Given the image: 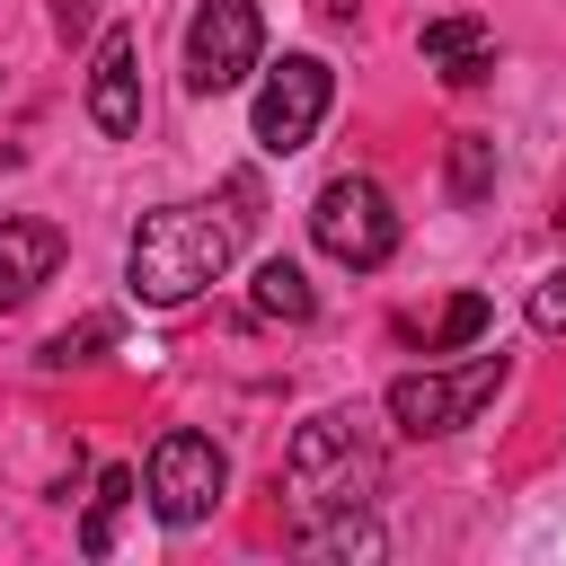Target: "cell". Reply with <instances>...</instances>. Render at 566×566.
<instances>
[{"label": "cell", "mask_w": 566, "mask_h": 566, "mask_svg": "<svg viewBox=\"0 0 566 566\" xmlns=\"http://www.w3.org/2000/svg\"><path fill=\"white\" fill-rule=\"evenodd\" d=\"M256 53H265L256 0H195V18H186V88H195V97L239 88V80L256 71Z\"/></svg>", "instance_id": "7"}, {"label": "cell", "mask_w": 566, "mask_h": 566, "mask_svg": "<svg viewBox=\"0 0 566 566\" xmlns=\"http://www.w3.org/2000/svg\"><path fill=\"white\" fill-rule=\"evenodd\" d=\"M106 345H115V310H97V318L62 327V336L44 345V371H71V363H88V354H106Z\"/></svg>", "instance_id": "15"}, {"label": "cell", "mask_w": 566, "mask_h": 566, "mask_svg": "<svg viewBox=\"0 0 566 566\" xmlns=\"http://www.w3.org/2000/svg\"><path fill=\"white\" fill-rule=\"evenodd\" d=\"M310 239H318L336 265L380 274V265L398 256V212H389V195H380L371 177H327L318 203H310Z\"/></svg>", "instance_id": "6"}, {"label": "cell", "mask_w": 566, "mask_h": 566, "mask_svg": "<svg viewBox=\"0 0 566 566\" xmlns=\"http://www.w3.org/2000/svg\"><path fill=\"white\" fill-rule=\"evenodd\" d=\"M88 124L106 142H133L142 133V35L133 27H106L97 53H88Z\"/></svg>", "instance_id": "8"}, {"label": "cell", "mask_w": 566, "mask_h": 566, "mask_svg": "<svg viewBox=\"0 0 566 566\" xmlns=\"http://www.w3.org/2000/svg\"><path fill=\"white\" fill-rule=\"evenodd\" d=\"M62 265V230L53 221H27V212H0V310H27Z\"/></svg>", "instance_id": "9"}, {"label": "cell", "mask_w": 566, "mask_h": 566, "mask_svg": "<svg viewBox=\"0 0 566 566\" xmlns=\"http://www.w3.org/2000/svg\"><path fill=\"white\" fill-rule=\"evenodd\" d=\"M557 239H566V203H557Z\"/></svg>", "instance_id": "17"}, {"label": "cell", "mask_w": 566, "mask_h": 566, "mask_svg": "<svg viewBox=\"0 0 566 566\" xmlns=\"http://www.w3.org/2000/svg\"><path fill=\"white\" fill-rule=\"evenodd\" d=\"M283 486H292L301 513H363L380 495V442H371V424L354 407L310 416L292 433V451H283Z\"/></svg>", "instance_id": "2"}, {"label": "cell", "mask_w": 566, "mask_h": 566, "mask_svg": "<svg viewBox=\"0 0 566 566\" xmlns=\"http://www.w3.org/2000/svg\"><path fill=\"white\" fill-rule=\"evenodd\" d=\"M531 327H539V336H566V265L531 283Z\"/></svg>", "instance_id": "16"}, {"label": "cell", "mask_w": 566, "mask_h": 566, "mask_svg": "<svg viewBox=\"0 0 566 566\" xmlns=\"http://www.w3.org/2000/svg\"><path fill=\"white\" fill-rule=\"evenodd\" d=\"M513 380V354H469L460 371H407V380H389V424L398 433H416V442H433V433H460L495 389Z\"/></svg>", "instance_id": "3"}, {"label": "cell", "mask_w": 566, "mask_h": 566, "mask_svg": "<svg viewBox=\"0 0 566 566\" xmlns=\"http://www.w3.org/2000/svg\"><path fill=\"white\" fill-rule=\"evenodd\" d=\"M248 310H256L265 327H310V318H318V292H310V274H301L292 256H265L256 283H248Z\"/></svg>", "instance_id": "10"}, {"label": "cell", "mask_w": 566, "mask_h": 566, "mask_svg": "<svg viewBox=\"0 0 566 566\" xmlns=\"http://www.w3.org/2000/svg\"><path fill=\"white\" fill-rule=\"evenodd\" d=\"M327 106H336V71H327L318 53H283V62L256 80L248 133H256V150L292 159V150H310V133L327 124Z\"/></svg>", "instance_id": "5"}, {"label": "cell", "mask_w": 566, "mask_h": 566, "mask_svg": "<svg viewBox=\"0 0 566 566\" xmlns=\"http://www.w3.org/2000/svg\"><path fill=\"white\" fill-rule=\"evenodd\" d=\"M142 486H150V513H159L168 531H195V522L221 513V495H230V460H221L212 433H186V424H177V433L150 442Z\"/></svg>", "instance_id": "4"}, {"label": "cell", "mask_w": 566, "mask_h": 566, "mask_svg": "<svg viewBox=\"0 0 566 566\" xmlns=\"http://www.w3.org/2000/svg\"><path fill=\"white\" fill-rule=\"evenodd\" d=\"M389 539H380V522H371V504L363 513H310V531H301V557H380Z\"/></svg>", "instance_id": "11"}, {"label": "cell", "mask_w": 566, "mask_h": 566, "mask_svg": "<svg viewBox=\"0 0 566 566\" xmlns=\"http://www.w3.org/2000/svg\"><path fill=\"white\" fill-rule=\"evenodd\" d=\"M486 318H495V310H486V292H460V301H451V310L433 318L424 354H460V345H478V336H486Z\"/></svg>", "instance_id": "14"}, {"label": "cell", "mask_w": 566, "mask_h": 566, "mask_svg": "<svg viewBox=\"0 0 566 566\" xmlns=\"http://www.w3.org/2000/svg\"><path fill=\"white\" fill-rule=\"evenodd\" d=\"M416 53H424V62H442V71H460V62L495 53V35H486V18H424Z\"/></svg>", "instance_id": "13"}, {"label": "cell", "mask_w": 566, "mask_h": 566, "mask_svg": "<svg viewBox=\"0 0 566 566\" xmlns=\"http://www.w3.org/2000/svg\"><path fill=\"white\" fill-rule=\"evenodd\" d=\"M442 186H451L460 212H478V203L495 195V142H486V133H451V168H442Z\"/></svg>", "instance_id": "12"}, {"label": "cell", "mask_w": 566, "mask_h": 566, "mask_svg": "<svg viewBox=\"0 0 566 566\" xmlns=\"http://www.w3.org/2000/svg\"><path fill=\"white\" fill-rule=\"evenodd\" d=\"M248 203H256V195L230 186V212H221V203H159V212H142V221H133V248H124L133 301L177 310V301H195L203 283H221V274L239 265Z\"/></svg>", "instance_id": "1"}]
</instances>
